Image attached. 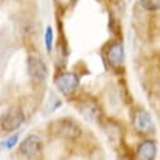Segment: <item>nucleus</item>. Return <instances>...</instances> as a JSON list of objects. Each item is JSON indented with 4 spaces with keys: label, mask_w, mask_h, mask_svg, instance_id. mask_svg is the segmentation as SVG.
Masks as SVG:
<instances>
[{
    "label": "nucleus",
    "mask_w": 160,
    "mask_h": 160,
    "mask_svg": "<svg viewBox=\"0 0 160 160\" xmlns=\"http://www.w3.org/2000/svg\"><path fill=\"white\" fill-rule=\"evenodd\" d=\"M56 87L58 88V91L66 96L73 93L76 91V88L79 85V78L76 73L73 72H64L61 73L57 78H56Z\"/></svg>",
    "instance_id": "nucleus-4"
},
{
    "label": "nucleus",
    "mask_w": 160,
    "mask_h": 160,
    "mask_svg": "<svg viewBox=\"0 0 160 160\" xmlns=\"http://www.w3.org/2000/svg\"><path fill=\"white\" fill-rule=\"evenodd\" d=\"M18 140H19V134H14V135L10 136L8 140H4V141H3V146L7 148V149H13V148L17 145Z\"/></svg>",
    "instance_id": "nucleus-12"
},
{
    "label": "nucleus",
    "mask_w": 160,
    "mask_h": 160,
    "mask_svg": "<svg viewBox=\"0 0 160 160\" xmlns=\"http://www.w3.org/2000/svg\"><path fill=\"white\" fill-rule=\"evenodd\" d=\"M107 59H108V63H110L113 68L121 67V66L124 64V61H125L124 46L120 43V42L112 43V44L108 47V51H107Z\"/></svg>",
    "instance_id": "nucleus-7"
},
{
    "label": "nucleus",
    "mask_w": 160,
    "mask_h": 160,
    "mask_svg": "<svg viewBox=\"0 0 160 160\" xmlns=\"http://www.w3.org/2000/svg\"><path fill=\"white\" fill-rule=\"evenodd\" d=\"M51 134L57 138L62 139H76L81 135V128H79L76 121L71 118H58L52 121L48 126Z\"/></svg>",
    "instance_id": "nucleus-1"
},
{
    "label": "nucleus",
    "mask_w": 160,
    "mask_h": 160,
    "mask_svg": "<svg viewBox=\"0 0 160 160\" xmlns=\"http://www.w3.org/2000/svg\"><path fill=\"white\" fill-rule=\"evenodd\" d=\"M156 156V145L152 140L142 141L138 148V158L141 160H152Z\"/></svg>",
    "instance_id": "nucleus-8"
},
{
    "label": "nucleus",
    "mask_w": 160,
    "mask_h": 160,
    "mask_svg": "<svg viewBox=\"0 0 160 160\" xmlns=\"http://www.w3.org/2000/svg\"><path fill=\"white\" fill-rule=\"evenodd\" d=\"M43 144L38 135H28L19 145V152L25 158H35L42 152Z\"/></svg>",
    "instance_id": "nucleus-5"
},
{
    "label": "nucleus",
    "mask_w": 160,
    "mask_h": 160,
    "mask_svg": "<svg viewBox=\"0 0 160 160\" xmlns=\"http://www.w3.org/2000/svg\"><path fill=\"white\" fill-rule=\"evenodd\" d=\"M44 42H46V48H47V51L51 52L52 48H53V29H52V27H47V28H46Z\"/></svg>",
    "instance_id": "nucleus-11"
},
{
    "label": "nucleus",
    "mask_w": 160,
    "mask_h": 160,
    "mask_svg": "<svg viewBox=\"0 0 160 160\" xmlns=\"http://www.w3.org/2000/svg\"><path fill=\"white\" fill-rule=\"evenodd\" d=\"M28 66V73L32 79H34L35 82L42 83L44 82L48 77V68L46 63L37 56H29L27 61Z\"/></svg>",
    "instance_id": "nucleus-3"
},
{
    "label": "nucleus",
    "mask_w": 160,
    "mask_h": 160,
    "mask_svg": "<svg viewBox=\"0 0 160 160\" xmlns=\"http://www.w3.org/2000/svg\"><path fill=\"white\" fill-rule=\"evenodd\" d=\"M79 110H81V113L87 120H90V121H95V120H97L98 116H100L98 108L93 103H91V102H85L81 107H79Z\"/></svg>",
    "instance_id": "nucleus-9"
},
{
    "label": "nucleus",
    "mask_w": 160,
    "mask_h": 160,
    "mask_svg": "<svg viewBox=\"0 0 160 160\" xmlns=\"http://www.w3.org/2000/svg\"><path fill=\"white\" fill-rule=\"evenodd\" d=\"M74 0H57V3H58V5H61L62 8H66V7H68L71 3H73Z\"/></svg>",
    "instance_id": "nucleus-13"
},
{
    "label": "nucleus",
    "mask_w": 160,
    "mask_h": 160,
    "mask_svg": "<svg viewBox=\"0 0 160 160\" xmlns=\"http://www.w3.org/2000/svg\"><path fill=\"white\" fill-rule=\"evenodd\" d=\"M132 126L141 134H149L154 130V122L150 113L145 110H138L132 117Z\"/></svg>",
    "instance_id": "nucleus-6"
},
{
    "label": "nucleus",
    "mask_w": 160,
    "mask_h": 160,
    "mask_svg": "<svg viewBox=\"0 0 160 160\" xmlns=\"http://www.w3.org/2000/svg\"><path fill=\"white\" fill-rule=\"evenodd\" d=\"M140 5L148 12H155L160 9V0H140Z\"/></svg>",
    "instance_id": "nucleus-10"
},
{
    "label": "nucleus",
    "mask_w": 160,
    "mask_h": 160,
    "mask_svg": "<svg viewBox=\"0 0 160 160\" xmlns=\"http://www.w3.org/2000/svg\"><path fill=\"white\" fill-rule=\"evenodd\" d=\"M24 121H25V116L23 110L18 106L10 107L2 116V129L4 131L12 132L18 130L24 124Z\"/></svg>",
    "instance_id": "nucleus-2"
}]
</instances>
